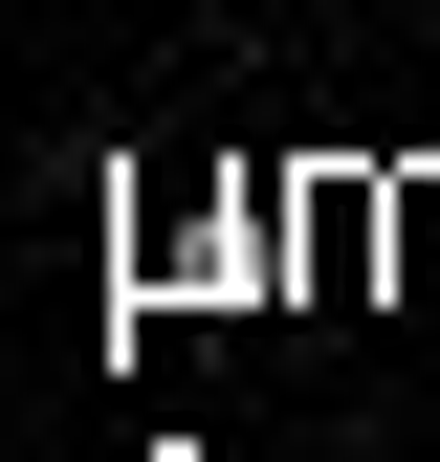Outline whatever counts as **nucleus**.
I'll use <instances>...</instances> for the list:
<instances>
[]
</instances>
